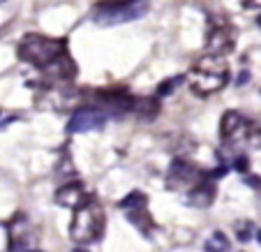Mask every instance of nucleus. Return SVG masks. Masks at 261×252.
<instances>
[{
    "label": "nucleus",
    "instance_id": "f257e3e1",
    "mask_svg": "<svg viewBox=\"0 0 261 252\" xmlns=\"http://www.w3.org/2000/svg\"><path fill=\"white\" fill-rule=\"evenodd\" d=\"M16 54L23 63L40 67L54 79H72L76 77V65L72 63L67 54L65 40H54L46 35L28 33L16 46Z\"/></svg>",
    "mask_w": 261,
    "mask_h": 252
},
{
    "label": "nucleus",
    "instance_id": "f03ea898",
    "mask_svg": "<svg viewBox=\"0 0 261 252\" xmlns=\"http://www.w3.org/2000/svg\"><path fill=\"white\" fill-rule=\"evenodd\" d=\"M229 77H231V72H229V65L224 63V58H220V56H203L190 69L188 84L194 95L208 97V95L224 88L229 84Z\"/></svg>",
    "mask_w": 261,
    "mask_h": 252
},
{
    "label": "nucleus",
    "instance_id": "7ed1b4c3",
    "mask_svg": "<svg viewBox=\"0 0 261 252\" xmlns=\"http://www.w3.org/2000/svg\"><path fill=\"white\" fill-rule=\"evenodd\" d=\"M107 227V215L95 197H90L79 208H74V218L69 224V236L79 245H88L93 241H99Z\"/></svg>",
    "mask_w": 261,
    "mask_h": 252
},
{
    "label": "nucleus",
    "instance_id": "20e7f679",
    "mask_svg": "<svg viewBox=\"0 0 261 252\" xmlns=\"http://www.w3.org/2000/svg\"><path fill=\"white\" fill-rule=\"evenodd\" d=\"M148 14V0H114V3H102L95 10L93 21L99 26H118L129 23Z\"/></svg>",
    "mask_w": 261,
    "mask_h": 252
},
{
    "label": "nucleus",
    "instance_id": "39448f33",
    "mask_svg": "<svg viewBox=\"0 0 261 252\" xmlns=\"http://www.w3.org/2000/svg\"><path fill=\"white\" fill-rule=\"evenodd\" d=\"M236 46V28L231 26V21L222 14L211 16V26H208L206 35V49L211 56H227Z\"/></svg>",
    "mask_w": 261,
    "mask_h": 252
},
{
    "label": "nucleus",
    "instance_id": "423d86ee",
    "mask_svg": "<svg viewBox=\"0 0 261 252\" xmlns=\"http://www.w3.org/2000/svg\"><path fill=\"white\" fill-rule=\"evenodd\" d=\"M250 130H252V120H247L243 114L238 111H227L222 116V123H220V134H222V141L227 146H243L247 143V137H250Z\"/></svg>",
    "mask_w": 261,
    "mask_h": 252
},
{
    "label": "nucleus",
    "instance_id": "0eeeda50",
    "mask_svg": "<svg viewBox=\"0 0 261 252\" xmlns=\"http://www.w3.org/2000/svg\"><path fill=\"white\" fill-rule=\"evenodd\" d=\"M206 173L192 162H185V160H173L171 169H169L167 176V188L169 190H185L197 185L199 181H203Z\"/></svg>",
    "mask_w": 261,
    "mask_h": 252
},
{
    "label": "nucleus",
    "instance_id": "6e6552de",
    "mask_svg": "<svg viewBox=\"0 0 261 252\" xmlns=\"http://www.w3.org/2000/svg\"><path fill=\"white\" fill-rule=\"evenodd\" d=\"M107 123V114L93 107H81L74 111V116L69 118L67 132L69 134H84V132H93V130H102Z\"/></svg>",
    "mask_w": 261,
    "mask_h": 252
},
{
    "label": "nucleus",
    "instance_id": "1a4fd4ad",
    "mask_svg": "<svg viewBox=\"0 0 261 252\" xmlns=\"http://www.w3.org/2000/svg\"><path fill=\"white\" fill-rule=\"evenodd\" d=\"M93 99L97 102L99 111H114V114H127L132 111L134 97L127 95L125 90H97L93 95Z\"/></svg>",
    "mask_w": 261,
    "mask_h": 252
},
{
    "label": "nucleus",
    "instance_id": "9d476101",
    "mask_svg": "<svg viewBox=\"0 0 261 252\" xmlns=\"http://www.w3.org/2000/svg\"><path fill=\"white\" fill-rule=\"evenodd\" d=\"M90 197H93V194L86 192L84 183H79V181L65 183L63 188L56 192V201H58L60 206H67V208H79L81 204H86Z\"/></svg>",
    "mask_w": 261,
    "mask_h": 252
},
{
    "label": "nucleus",
    "instance_id": "9b49d317",
    "mask_svg": "<svg viewBox=\"0 0 261 252\" xmlns=\"http://www.w3.org/2000/svg\"><path fill=\"white\" fill-rule=\"evenodd\" d=\"M215 185L208 181V178H203V181H199L197 185H192V188L188 190V197H185V201L190 204V206H197V208H206L213 204V199H215Z\"/></svg>",
    "mask_w": 261,
    "mask_h": 252
},
{
    "label": "nucleus",
    "instance_id": "f8f14e48",
    "mask_svg": "<svg viewBox=\"0 0 261 252\" xmlns=\"http://www.w3.org/2000/svg\"><path fill=\"white\" fill-rule=\"evenodd\" d=\"M132 114L141 116L146 120H153L160 114V99L158 97H134Z\"/></svg>",
    "mask_w": 261,
    "mask_h": 252
},
{
    "label": "nucleus",
    "instance_id": "ddd939ff",
    "mask_svg": "<svg viewBox=\"0 0 261 252\" xmlns=\"http://www.w3.org/2000/svg\"><path fill=\"white\" fill-rule=\"evenodd\" d=\"M231 250V241L224 232H213L203 243V252H229Z\"/></svg>",
    "mask_w": 261,
    "mask_h": 252
},
{
    "label": "nucleus",
    "instance_id": "4468645a",
    "mask_svg": "<svg viewBox=\"0 0 261 252\" xmlns=\"http://www.w3.org/2000/svg\"><path fill=\"white\" fill-rule=\"evenodd\" d=\"M146 204H148V197L141 192V190H134V192H129L125 199H120V204L118 206L123 208V211H139V208H146Z\"/></svg>",
    "mask_w": 261,
    "mask_h": 252
},
{
    "label": "nucleus",
    "instance_id": "2eb2a0df",
    "mask_svg": "<svg viewBox=\"0 0 261 252\" xmlns=\"http://www.w3.org/2000/svg\"><path fill=\"white\" fill-rule=\"evenodd\" d=\"M127 220L137 224V227L141 229V234H148L150 229H153V218H150V213H148L146 208H139V211H129V213H127Z\"/></svg>",
    "mask_w": 261,
    "mask_h": 252
},
{
    "label": "nucleus",
    "instance_id": "dca6fc26",
    "mask_svg": "<svg viewBox=\"0 0 261 252\" xmlns=\"http://www.w3.org/2000/svg\"><path fill=\"white\" fill-rule=\"evenodd\" d=\"M185 79V77H173V79H164L162 84L158 86V97H164V95H171L173 88H176L180 81Z\"/></svg>",
    "mask_w": 261,
    "mask_h": 252
},
{
    "label": "nucleus",
    "instance_id": "f3484780",
    "mask_svg": "<svg viewBox=\"0 0 261 252\" xmlns=\"http://www.w3.org/2000/svg\"><path fill=\"white\" fill-rule=\"evenodd\" d=\"M247 146H252V148H261V125L259 123H252L250 137H247Z\"/></svg>",
    "mask_w": 261,
    "mask_h": 252
},
{
    "label": "nucleus",
    "instance_id": "a211bd4d",
    "mask_svg": "<svg viewBox=\"0 0 261 252\" xmlns=\"http://www.w3.org/2000/svg\"><path fill=\"white\" fill-rule=\"evenodd\" d=\"M238 241H243V243H247L252 238V222H243L241 227H238Z\"/></svg>",
    "mask_w": 261,
    "mask_h": 252
},
{
    "label": "nucleus",
    "instance_id": "6ab92c4d",
    "mask_svg": "<svg viewBox=\"0 0 261 252\" xmlns=\"http://www.w3.org/2000/svg\"><path fill=\"white\" fill-rule=\"evenodd\" d=\"M233 167H236L241 173H247V169H250V160H247L245 155H238L236 162H233Z\"/></svg>",
    "mask_w": 261,
    "mask_h": 252
},
{
    "label": "nucleus",
    "instance_id": "aec40b11",
    "mask_svg": "<svg viewBox=\"0 0 261 252\" xmlns=\"http://www.w3.org/2000/svg\"><path fill=\"white\" fill-rule=\"evenodd\" d=\"M241 3L245 10H256V7H261V0H241Z\"/></svg>",
    "mask_w": 261,
    "mask_h": 252
},
{
    "label": "nucleus",
    "instance_id": "412c9836",
    "mask_svg": "<svg viewBox=\"0 0 261 252\" xmlns=\"http://www.w3.org/2000/svg\"><path fill=\"white\" fill-rule=\"evenodd\" d=\"M245 183H247V185H252V188H261V178L247 176V178H245Z\"/></svg>",
    "mask_w": 261,
    "mask_h": 252
},
{
    "label": "nucleus",
    "instance_id": "4be33fe9",
    "mask_svg": "<svg viewBox=\"0 0 261 252\" xmlns=\"http://www.w3.org/2000/svg\"><path fill=\"white\" fill-rule=\"evenodd\" d=\"M247 81H250V72H241V74H238V81H236V84H238V86H245Z\"/></svg>",
    "mask_w": 261,
    "mask_h": 252
},
{
    "label": "nucleus",
    "instance_id": "5701e85b",
    "mask_svg": "<svg viewBox=\"0 0 261 252\" xmlns=\"http://www.w3.org/2000/svg\"><path fill=\"white\" fill-rule=\"evenodd\" d=\"M256 26H259V28H261V14L256 16Z\"/></svg>",
    "mask_w": 261,
    "mask_h": 252
},
{
    "label": "nucleus",
    "instance_id": "b1692460",
    "mask_svg": "<svg viewBox=\"0 0 261 252\" xmlns=\"http://www.w3.org/2000/svg\"><path fill=\"white\" fill-rule=\"evenodd\" d=\"M256 238H259V243H261V229H259V234H256Z\"/></svg>",
    "mask_w": 261,
    "mask_h": 252
},
{
    "label": "nucleus",
    "instance_id": "393cba45",
    "mask_svg": "<svg viewBox=\"0 0 261 252\" xmlns=\"http://www.w3.org/2000/svg\"><path fill=\"white\" fill-rule=\"evenodd\" d=\"M23 252H42V250H23Z\"/></svg>",
    "mask_w": 261,
    "mask_h": 252
},
{
    "label": "nucleus",
    "instance_id": "a878e982",
    "mask_svg": "<svg viewBox=\"0 0 261 252\" xmlns=\"http://www.w3.org/2000/svg\"><path fill=\"white\" fill-rule=\"evenodd\" d=\"M74 252H86V250H81V247H76V250H74Z\"/></svg>",
    "mask_w": 261,
    "mask_h": 252
},
{
    "label": "nucleus",
    "instance_id": "bb28decb",
    "mask_svg": "<svg viewBox=\"0 0 261 252\" xmlns=\"http://www.w3.org/2000/svg\"><path fill=\"white\" fill-rule=\"evenodd\" d=\"M0 3H5V0H0Z\"/></svg>",
    "mask_w": 261,
    "mask_h": 252
}]
</instances>
